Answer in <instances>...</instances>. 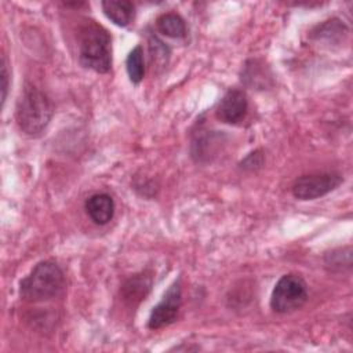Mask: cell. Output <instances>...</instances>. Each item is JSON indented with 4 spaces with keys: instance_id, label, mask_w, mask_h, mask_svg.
I'll list each match as a JSON object with an SVG mask.
<instances>
[{
    "instance_id": "1",
    "label": "cell",
    "mask_w": 353,
    "mask_h": 353,
    "mask_svg": "<svg viewBox=\"0 0 353 353\" xmlns=\"http://www.w3.org/2000/svg\"><path fill=\"white\" fill-rule=\"evenodd\" d=\"M54 106L48 97L33 85H26L18 99L15 119L22 132L39 137L50 124Z\"/></svg>"
},
{
    "instance_id": "8",
    "label": "cell",
    "mask_w": 353,
    "mask_h": 353,
    "mask_svg": "<svg viewBox=\"0 0 353 353\" xmlns=\"http://www.w3.org/2000/svg\"><path fill=\"white\" fill-rule=\"evenodd\" d=\"M85 211L97 225H106L114 215V201L108 193H95L85 200Z\"/></svg>"
},
{
    "instance_id": "9",
    "label": "cell",
    "mask_w": 353,
    "mask_h": 353,
    "mask_svg": "<svg viewBox=\"0 0 353 353\" xmlns=\"http://www.w3.org/2000/svg\"><path fill=\"white\" fill-rule=\"evenodd\" d=\"M105 15L117 26H127L132 22L135 7L128 0H108L101 3Z\"/></svg>"
},
{
    "instance_id": "11",
    "label": "cell",
    "mask_w": 353,
    "mask_h": 353,
    "mask_svg": "<svg viewBox=\"0 0 353 353\" xmlns=\"http://www.w3.org/2000/svg\"><path fill=\"white\" fill-rule=\"evenodd\" d=\"M152 280L146 274H135L123 285V296L130 303H137L148 294Z\"/></svg>"
},
{
    "instance_id": "10",
    "label": "cell",
    "mask_w": 353,
    "mask_h": 353,
    "mask_svg": "<svg viewBox=\"0 0 353 353\" xmlns=\"http://www.w3.org/2000/svg\"><path fill=\"white\" fill-rule=\"evenodd\" d=\"M156 26H157L159 32L167 37L182 39L186 36L185 21L181 15H178L175 12L161 14L156 21Z\"/></svg>"
},
{
    "instance_id": "14",
    "label": "cell",
    "mask_w": 353,
    "mask_h": 353,
    "mask_svg": "<svg viewBox=\"0 0 353 353\" xmlns=\"http://www.w3.org/2000/svg\"><path fill=\"white\" fill-rule=\"evenodd\" d=\"M7 58L3 55L1 61V102H6L7 98V91H8V68H7Z\"/></svg>"
},
{
    "instance_id": "2",
    "label": "cell",
    "mask_w": 353,
    "mask_h": 353,
    "mask_svg": "<svg viewBox=\"0 0 353 353\" xmlns=\"http://www.w3.org/2000/svg\"><path fill=\"white\" fill-rule=\"evenodd\" d=\"M79 61L97 73H108L112 66V39L105 28L90 21L79 33Z\"/></svg>"
},
{
    "instance_id": "3",
    "label": "cell",
    "mask_w": 353,
    "mask_h": 353,
    "mask_svg": "<svg viewBox=\"0 0 353 353\" xmlns=\"http://www.w3.org/2000/svg\"><path fill=\"white\" fill-rule=\"evenodd\" d=\"M65 288V276L52 261L39 262L32 272L21 280V298L29 302H43L57 298Z\"/></svg>"
},
{
    "instance_id": "12",
    "label": "cell",
    "mask_w": 353,
    "mask_h": 353,
    "mask_svg": "<svg viewBox=\"0 0 353 353\" xmlns=\"http://www.w3.org/2000/svg\"><path fill=\"white\" fill-rule=\"evenodd\" d=\"M125 69L131 83L138 84L142 81L145 74V63H143V51L141 46L134 47L125 61Z\"/></svg>"
},
{
    "instance_id": "4",
    "label": "cell",
    "mask_w": 353,
    "mask_h": 353,
    "mask_svg": "<svg viewBox=\"0 0 353 353\" xmlns=\"http://www.w3.org/2000/svg\"><path fill=\"white\" fill-rule=\"evenodd\" d=\"M307 301V285L295 273L284 274L274 285L270 296V307L276 313H291L301 309Z\"/></svg>"
},
{
    "instance_id": "5",
    "label": "cell",
    "mask_w": 353,
    "mask_h": 353,
    "mask_svg": "<svg viewBox=\"0 0 353 353\" xmlns=\"http://www.w3.org/2000/svg\"><path fill=\"white\" fill-rule=\"evenodd\" d=\"M343 178L336 172H316L299 176L292 185V194L299 200H314L335 190Z\"/></svg>"
},
{
    "instance_id": "6",
    "label": "cell",
    "mask_w": 353,
    "mask_h": 353,
    "mask_svg": "<svg viewBox=\"0 0 353 353\" xmlns=\"http://www.w3.org/2000/svg\"><path fill=\"white\" fill-rule=\"evenodd\" d=\"M181 302H182V290H181V283L178 280L168 288L163 299L153 307L148 321V327L150 330H160L163 327L172 324L176 320Z\"/></svg>"
},
{
    "instance_id": "13",
    "label": "cell",
    "mask_w": 353,
    "mask_h": 353,
    "mask_svg": "<svg viewBox=\"0 0 353 353\" xmlns=\"http://www.w3.org/2000/svg\"><path fill=\"white\" fill-rule=\"evenodd\" d=\"M149 52H150V59L152 65L156 69H163L170 58V48L154 34L149 36Z\"/></svg>"
},
{
    "instance_id": "7",
    "label": "cell",
    "mask_w": 353,
    "mask_h": 353,
    "mask_svg": "<svg viewBox=\"0 0 353 353\" xmlns=\"http://www.w3.org/2000/svg\"><path fill=\"white\" fill-rule=\"evenodd\" d=\"M248 110V101L241 90H229L219 101L215 114L226 124L240 123Z\"/></svg>"
}]
</instances>
